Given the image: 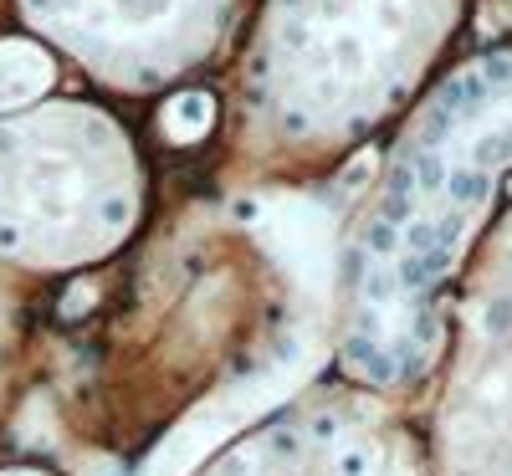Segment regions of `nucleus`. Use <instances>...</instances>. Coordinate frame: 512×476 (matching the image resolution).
<instances>
[{
	"label": "nucleus",
	"mask_w": 512,
	"mask_h": 476,
	"mask_svg": "<svg viewBox=\"0 0 512 476\" xmlns=\"http://www.w3.org/2000/svg\"><path fill=\"white\" fill-rule=\"evenodd\" d=\"M272 231H277V241L287 251L292 272L303 277L308 287H323V277H328V226H323V215L313 205H303V200H287L272 215Z\"/></svg>",
	"instance_id": "1"
},
{
	"label": "nucleus",
	"mask_w": 512,
	"mask_h": 476,
	"mask_svg": "<svg viewBox=\"0 0 512 476\" xmlns=\"http://www.w3.org/2000/svg\"><path fill=\"white\" fill-rule=\"evenodd\" d=\"M47 82H52L47 52L26 47V41H0V108H16V103L36 98Z\"/></svg>",
	"instance_id": "2"
},
{
	"label": "nucleus",
	"mask_w": 512,
	"mask_h": 476,
	"mask_svg": "<svg viewBox=\"0 0 512 476\" xmlns=\"http://www.w3.org/2000/svg\"><path fill=\"white\" fill-rule=\"evenodd\" d=\"M205 123H210V98L205 93H185L175 108L164 113V128L175 139H195V134H205Z\"/></svg>",
	"instance_id": "3"
}]
</instances>
